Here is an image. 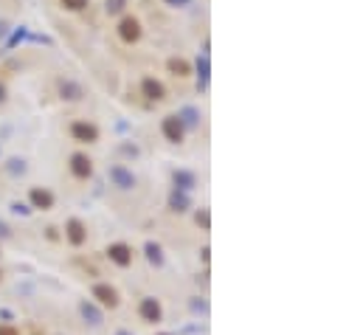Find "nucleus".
Masks as SVG:
<instances>
[{
    "label": "nucleus",
    "instance_id": "obj_1",
    "mask_svg": "<svg viewBox=\"0 0 363 335\" xmlns=\"http://www.w3.org/2000/svg\"><path fill=\"white\" fill-rule=\"evenodd\" d=\"M138 34H141V28H138V20L127 17V20H124V23H121V37H124L127 43H132V40H138Z\"/></svg>",
    "mask_w": 363,
    "mask_h": 335
},
{
    "label": "nucleus",
    "instance_id": "obj_2",
    "mask_svg": "<svg viewBox=\"0 0 363 335\" xmlns=\"http://www.w3.org/2000/svg\"><path fill=\"white\" fill-rule=\"evenodd\" d=\"M73 172H76L79 178H87V175H90V161L82 158V155H76V158H73Z\"/></svg>",
    "mask_w": 363,
    "mask_h": 335
},
{
    "label": "nucleus",
    "instance_id": "obj_3",
    "mask_svg": "<svg viewBox=\"0 0 363 335\" xmlns=\"http://www.w3.org/2000/svg\"><path fill=\"white\" fill-rule=\"evenodd\" d=\"M144 93H147V99H161L164 96V87L158 85V82H152V79H147L144 82Z\"/></svg>",
    "mask_w": 363,
    "mask_h": 335
},
{
    "label": "nucleus",
    "instance_id": "obj_4",
    "mask_svg": "<svg viewBox=\"0 0 363 335\" xmlns=\"http://www.w3.org/2000/svg\"><path fill=\"white\" fill-rule=\"evenodd\" d=\"M73 133H76L82 141H93V138H96V127H90V124H76Z\"/></svg>",
    "mask_w": 363,
    "mask_h": 335
},
{
    "label": "nucleus",
    "instance_id": "obj_5",
    "mask_svg": "<svg viewBox=\"0 0 363 335\" xmlns=\"http://www.w3.org/2000/svg\"><path fill=\"white\" fill-rule=\"evenodd\" d=\"M96 296H99L104 304H110V307L116 304V301H119V299H116V290H113V287H96Z\"/></svg>",
    "mask_w": 363,
    "mask_h": 335
},
{
    "label": "nucleus",
    "instance_id": "obj_6",
    "mask_svg": "<svg viewBox=\"0 0 363 335\" xmlns=\"http://www.w3.org/2000/svg\"><path fill=\"white\" fill-rule=\"evenodd\" d=\"M164 130H166V135L172 138V141H181V124H178L175 119H166Z\"/></svg>",
    "mask_w": 363,
    "mask_h": 335
},
{
    "label": "nucleus",
    "instance_id": "obj_7",
    "mask_svg": "<svg viewBox=\"0 0 363 335\" xmlns=\"http://www.w3.org/2000/svg\"><path fill=\"white\" fill-rule=\"evenodd\" d=\"M110 257L116 259L119 265H127V262H130V257H127V248H124V245H116V248L110 251Z\"/></svg>",
    "mask_w": 363,
    "mask_h": 335
},
{
    "label": "nucleus",
    "instance_id": "obj_8",
    "mask_svg": "<svg viewBox=\"0 0 363 335\" xmlns=\"http://www.w3.org/2000/svg\"><path fill=\"white\" fill-rule=\"evenodd\" d=\"M62 3H65L68 9H73V11H79V9H85L87 6V0H62Z\"/></svg>",
    "mask_w": 363,
    "mask_h": 335
},
{
    "label": "nucleus",
    "instance_id": "obj_9",
    "mask_svg": "<svg viewBox=\"0 0 363 335\" xmlns=\"http://www.w3.org/2000/svg\"><path fill=\"white\" fill-rule=\"evenodd\" d=\"M34 200H37V203H43V206H48V203H51V198H48L45 192H34Z\"/></svg>",
    "mask_w": 363,
    "mask_h": 335
},
{
    "label": "nucleus",
    "instance_id": "obj_10",
    "mask_svg": "<svg viewBox=\"0 0 363 335\" xmlns=\"http://www.w3.org/2000/svg\"><path fill=\"white\" fill-rule=\"evenodd\" d=\"M144 313H147V316H155V318H158V304L147 301V304H144Z\"/></svg>",
    "mask_w": 363,
    "mask_h": 335
},
{
    "label": "nucleus",
    "instance_id": "obj_11",
    "mask_svg": "<svg viewBox=\"0 0 363 335\" xmlns=\"http://www.w3.org/2000/svg\"><path fill=\"white\" fill-rule=\"evenodd\" d=\"M172 70H181V76L186 73V62H178V60H172Z\"/></svg>",
    "mask_w": 363,
    "mask_h": 335
}]
</instances>
